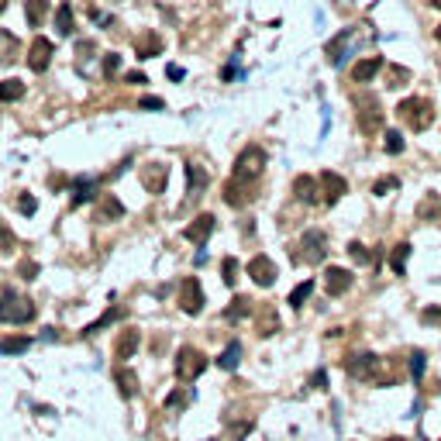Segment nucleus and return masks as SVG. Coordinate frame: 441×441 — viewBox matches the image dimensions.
I'll return each instance as SVG.
<instances>
[{
  "label": "nucleus",
  "instance_id": "obj_1",
  "mask_svg": "<svg viewBox=\"0 0 441 441\" xmlns=\"http://www.w3.org/2000/svg\"><path fill=\"white\" fill-rule=\"evenodd\" d=\"M397 114H400V121H403L410 131H428L431 121H435V107H431L428 97H407V100H400Z\"/></svg>",
  "mask_w": 441,
  "mask_h": 441
},
{
  "label": "nucleus",
  "instance_id": "obj_2",
  "mask_svg": "<svg viewBox=\"0 0 441 441\" xmlns=\"http://www.w3.org/2000/svg\"><path fill=\"white\" fill-rule=\"evenodd\" d=\"M35 303L28 300V297H21V293H3L0 297V321L3 324H28V321H35Z\"/></svg>",
  "mask_w": 441,
  "mask_h": 441
},
{
  "label": "nucleus",
  "instance_id": "obj_3",
  "mask_svg": "<svg viewBox=\"0 0 441 441\" xmlns=\"http://www.w3.org/2000/svg\"><path fill=\"white\" fill-rule=\"evenodd\" d=\"M263 169H265V152L259 145H249L242 149V156L235 159V176L238 183H259L263 179Z\"/></svg>",
  "mask_w": 441,
  "mask_h": 441
},
{
  "label": "nucleus",
  "instance_id": "obj_4",
  "mask_svg": "<svg viewBox=\"0 0 441 441\" xmlns=\"http://www.w3.org/2000/svg\"><path fill=\"white\" fill-rule=\"evenodd\" d=\"M203 369H207V355L200 352V349L183 345V349L176 352V379L179 383H193Z\"/></svg>",
  "mask_w": 441,
  "mask_h": 441
},
{
  "label": "nucleus",
  "instance_id": "obj_5",
  "mask_svg": "<svg viewBox=\"0 0 441 441\" xmlns=\"http://www.w3.org/2000/svg\"><path fill=\"white\" fill-rule=\"evenodd\" d=\"M355 107H358V128H362V135H376L383 128V107H379V100L376 97H358Z\"/></svg>",
  "mask_w": 441,
  "mask_h": 441
},
{
  "label": "nucleus",
  "instance_id": "obj_6",
  "mask_svg": "<svg viewBox=\"0 0 441 441\" xmlns=\"http://www.w3.org/2000/svg\"><path fill=\"white\" fill-rule=\"evenodd\" d=\"M176 303L186 310V314H200L203 310V286L197 276H186L176 290Z\"/></svg>",
  "mask_w": 441,
  "mask_h": 441
},
{
  "label": "nucleus",
  "instance_id": "obj_7",
  "mask_svg": "<svg viewBox=\"0 0 441 441\" xmlns=\"http://www.w3.org/2000/svg\"><path fill=\"white\" fill-rule=\"evenodd\" d=\"M300 263H321L324 256H328V235L324 231H317V228H310V231H303V238H300Z\"/></svg>",
  "mask_w": 441,
  "mask_h": 441
},
{
  "label": "nucleus",
  "instance_id": "obj_8",
  "mask_svg": "<svg viewBox=\"0 0 441 441\" xmlns=\"http://www.w3.org/2000/svg\"><path fill=\"white\" fill-rule=\"evenodd\" d=\"M256 197H259V183H238V179L224 183V203L228 207H249Z\"/></svg>",
  "mask_w": 441,
  "mask_h": 441
},
{
  "label": "nucleus",
  "instance_id": "obj_9",
  "mask_svg": "<svg viewBox=\"0 0 441 441\" xmlns=\"http://www.w3.org/2000/svg\"><path fill=\"white\" fill-rule=\"evenodd\" d=\"M52 56H56V45H52L49 38L38 35V38L28 45V66H31V73H45L49 63H52Z\"/></svg>",
  "mask_w": 441,
  "mask_h": 441
},
{
  "label": "nucleus",
  "instance_id": "obj_10",
  "mask_svg": "<svg viewBox=\"0 0 441 441\" xmlns=\"http://www.w3.org/2000/svg\"><path fill=\"white\" fill-rule=\"evenodd\" d=\"M321 200L331 207V203H338L345 193H349V183H345V176H338V173H331V169H324L321 173Z\"/></svg>",
  "mask_w": 441,
  "mask_h": 441
},
{
  "label": "nucleus",
  "instance_id": "obj_11",
  "mask_svg": "<svg viewBox=\"0 0 441 441\" xmlns=\"http://www.w3.org/2000/svg\"><path fill=\"white\" fill-rule=\"evenodd\" d=\"M124 217V203L114 197V193H100L97 197V210H93V221L100 224H110V221H121Z\"/></svg>",
  "mask_w": 441,
  "mask_h": 441
},
{
  "label": "nucleus",
  "instance_id": "obj_12",
  "mask_svg": "<svg viewBox=\"0 0 441 441\" xmlns=\"http://www.w3.org/2000/svg\"><path fill=\"white\" fill-rule=\"evenodd\" d=\"M210 235H214V214H200V217H193V221L183 228V238L193 242V245H207Z\"/></svg>",
  "mask_w": 441,
  "mask_h": 441
},
{
  "label": "nucleus",
  "instance_id": "obj_13",
  "mask_svg": "<svg viewBox=\"0 0 441 441\" xmlns=\"http://www.w3.org/2000/svg\"><path fill=\"white\" fill-rule=\"evenodd\" d=\"M376 365H379V355L358 352V355H352V358L345 362V372H349L352 379H369V383H372V376H376Z\"/></svg>",
  "mask_w": 441,
  "mask_h": 441
},
{
  "label": "nucleus",
  "instance_id": "obj_14",
  "mask_svg": "<svg viewBox=\"0 0 441 441\" xmlns=\"http://www.w3.org/2000/svg\"><path fill=\"white\" fill-rule=\"evenodd\" d=\"M349 286H352V272L349 269H342V265H328L324 269V293L328 297H342Z\"/></svg>",
  "mask_w": 441,
  "mask_h": 441
},
{
  "label": "nucleus",
  "instance_id": "obj_15",
  "mask_svg": "<svg viewBox=\"0 0 441 441\" xmlns=\"http://www.w3.org/2000/svg\"><path fill=\"white\" fill-rule=\"evenodd\" d=\"M207 183H210V173L203 169V166H197V163H190L186 166V200L193 203L203 190H207Z\"/></svg>",
  "mask_w": 441,
  "mask_h": 441
},
{
  "label": "nucleus",
  "instance_id": "obj_16",
  "mask_svg": "<svg viewBox=\"0 0 441 441\" xmlns=\"http://www.w3.org/2000/svg\"><path fill=\"white\" fill-rule=\"evenodd\" d=\"M87 200H97V179H93V176L73 179V197H69V210L83 207Z\"/></svg>",
  "mask_w": 441,
  "mask_h": 441
},
{
  "label": "nucleus",
  "instance_id": "obj_17",
  "mask_svg": "<svg viewBox=\"0 0 441 441\" xmlns=\"http://www.w3.org/2000/svg\"><path fill=\"white\" fill-rule=\"evenodd\" d=\"M249 276H252L259 286H272V283H276V263H272L269 256H256V259L249 263Z\"/></svg>",
  "mask_w": 441,
  "mask_h": 441
},
{
  "label": "nucleus",
  "instance_id": "obj_18",
  "mask_svg": "<svg viewBox=\"0 0 441 441\" xmlns=\"http://www.w3.org/2000/svg\"><path fill=\"white\" fill-rule=\"evenodd\" d=\"M142 183H145L149 193H163L166 183H169V166H166V163H152V166L142 173Z\"/></svg>",
  "mask_w": 441,
  "mask_h": 441
},
{
  "label": "nucleus",
  "instance_id": "obj_19",
  "mask_svg": "<svg viewBox=\"0 0 441 441\" xmlns=\"http://www.w3.org/2000/svg\"><path fill=\"white\" fill-rule=\"evenodd\" d=\"M138 342H142V335H138V328H124L121 335H117V342H114V355L124 362V358H131V355L138 352Z\"/></svg>",
  "mask_w": 441,
  "mask_h": 441
},
{
  "label": "nucleus",
  "instance_id": "obj_20",
  "mask_svg": "<svg viewBox=\"0 0 441 441\" xmlns=\"http://www.w3.org/2000/svg\"><path fill=\"white\" fill-rule=\"evenodd\" d=\"M383 66H386V63H383V56H365L362 63H355V66H352V80H355V83H369V80H372Z\"/></svg>",
  "mask_w": 441,
  "mask_h": 441
},
{
  "label": "nucleus",
  "instance_id": "obj_21",
  "mask_svg": "<svg viewBox=\"0 0 441 441\" xmlns=\"http://www.w3.org/2000/svg\"><path fill=\"white\" fill-rule=\"evenodd\" d=\"M163 35H156V31H145V35H138V42H135V52H138V59H152V56H159L163 52Z\"/></svg>",
  "mask_w": 441,
  "mask_h": 441
},
{
  "label": "nucleus",
  "instance_id": "obj_22",
  "mask_svg": "<svg viewBox=\"0 0 441 441\" xmlns=\"http://www.w3.org/2000/svg\"><path fill=\"white\" fill-rule=\"evenodd\" d=\"M256 328H259L263 338H272V335L279 331V314H276L272 303H263V310H259V317H256Z\"/></svg>",
  "mask_w": 441,
  "mask_h": 441
},
{
  "label": "nucleus",
  "instance_id": "obj_23",
  "mask_svg": "<svg viewBox=\"0 0 441 441\" xmlns=\"http://www.w3.org/2000/svg\"><path fill=\"white\" fill-rule=\"evenodd\" d=\"M417 217L421 221H441V193H435V190L424 193V200L417 203Z\"/></svg>",
  "mask_w": 441,
  "mask_h": 441
},
{
  "label": "nucleus",
  "instance_id": "obj_24",
  "mask_svg": "<svg viewBox=\"0 0 441 441\" xmlns=\"http://www.w3.org/2000/svg\"><path fill=\"white\" fill-rule=\"evenodd\" d=\"M293 193H297V200L300 203H317V179L314 176H297L293 179Z\"/></svg>",
  "mask_w": 441,
  "mask_h": 441
},
{
  "label": "nucleus",
  "instance_id": "obj_25",
  "mask_svg": "<svg viewBox=\"0 0 441 441\" xmlns=\"http://www.w3.org/2000/svg\"><path fill=\"white\" fill-rule=\"evenodd\" d=\"M114 383H117V393H121L124 400H131V397L138 393V376H135L131 369H117Z\"/></svg>",
  "mask_w": 441,
  "mask_h": 441
},
{
  "label": "nucleus",
  "instance_id": "obj_26",
  "mask_svg": "<svg viewBox=\"0 0 441 441\" xmlns=\"http://www.w3.org/2000/svg\"><path fill=\"white\" fill-rule=\"evenodd\" d=\"M49 0H24V14H28V24L31 28H42V21L49 17Z\"/></svg>",
  "mask_w": 441,
  "mask_h": 441
},
{
  "label": "nucleus",
  "instance_id": "obj_27",
  "mask_svg": "<svg viewBox=\"0 0 441 441\" xmlns=\"http://www.w3.org/2000/svg\"><path fill=\"white\" fill-rule=\"evenodd\" d=\"M407 259H410V242L393 245V252H390V265H393V272H397V276H403V272H407Z\"/></svg>",
  "mask_w": 441,
  "mask_h": 441
},
{
  "label": "nucleus",
  "instance_id": "obj_28",
  "mask_svg": "<svg viewBox=\"0 0 441 441\" xmlns=\"http://www.w3.org/2000/svg\"><path fill=\"white\" fill-rule=\"evenodd\" d=\"M249 314H252V300H249V297H235L231 307L224 310V321H242V317H249Z\"/></svg>",
  "mask_w": 441,
  "mask_h": 441
},
{
  "label": "nucleus",
  "instance_id": "obj_29",
  "mask_svg": "<svg viewBox=\"0 0 441 441\" xmlns=\"http://www.w3.org/2000/svg\"><path fill=\"white\" fill-rule=\"evenodd\" d=\"M24 97V83L17 80V76H10V80H0V100L3 103H10V100H21Z\"/></svg>",
  "mask_w": 441,
  "mask_h": 441
},
{
  "label": "nucleus",
  "instance_id": "obj_30",
  "mask_svg": "<svg viewBox=\"0 0 441 441\" xmlns=\"http://www.w3.org/2000/svg\"><path fill=\"white\" fill-rule=\"evenodd\" d=\"M310 293H314V279H307V283H300V286H297V290H293V293L286 297V303H290L293 310H300V307L307 303V297H310Z\"/></svg>",
  "mask_w": 441,
  "mask_h": 441
},
{
  "label": "nucleus",
  "instance_id": "obj_31",
  "mask_svg": "<svg viewBox=\"0 0 441 441\" xmlns=\"http://www.w3.org/2000/svg\"><path fill=\"white\" fill-rule=\"evenodd\" d=\"M17 56V38L10 31H0V66H7Z\"/></svg>",
  "mask_w": 441,
  "mask_h": 441
},
{
  "label": "nucleus",
  "instance_id": "obj_32",
  "mask_svg": "<svg viewBox=\"0 0 441 441\" xmlns=\"http://www.w3.org/2000/svg\"><path fill=\"white\" fill-rule=\"evenodd\" d=\"M238 362H242V345H238V342H231V345H228V349L221 352V358H217V365L231 372V369H238Z\"/></svg>",
  "mask_w": 441,
  "mask_h": 441
},
{
  "label": "nucleus",
  "instance_id": "obj_33",
  "mask_svg": "<svg viewBox=\"0 0 441 441\" xmlns=\"http://www.w3.org/2000/svg\"><path fill=\"white\" fill-rule=\"evenodd\" d=\"M28 349H31V338H21V335L17 338L10 335V338L0 342V355H21V352H28Z\"/></svg>",
  "mask_w": 441,
  "mask_h": 441
},
{
  "label": "nucleus",
  "instance_id": "obj_34",
  "mask_svg": "<svg viewBox=\"0 0 441 441\" xmlns=\"http://www.w3.org/2000/svg\"><path fill=\"white\" fill-rule=\"evenodd\" d=\"M56 31H59V35H73V7H69V3H63V7L56 10Z\"/></svg>",
  "mask_w": 441,
  "mask_h": 441
},
{
  "label": "nucleus",
  "instance_id": "obj_35",
  "mask_svg": "<svg viewBox=\"0 0 441 441\" xmlns=\"http://www.w3.org/2000/svg\"><path fill=\"white\" fill-rule=\"evenodd\" d=\"M349 256H352L358 265H372V269L379 265V259H376V256H372V252H369L362 242H352V245H349Z\"/></svg>",
  "mask_w": 441,
  "mask_h": 441
},
{
  "label": "nucleus",
  "instance_id": "obj_36",
  "mask_svg": "<svg viewBox=\"0 0 441 441\" xmlns=\"http://www.w3.org/2000/svg\"><path fill=\"white\" fill-rule=\"evenodd\" d=\"M121 314H124L121 307H110V310H107V314H103L100 321H93V324H90V328H87V331H83V335H97V331H103L107 324H114V321H121Z\"/></svg>",
  "mask_w": 441,
  "mask_h": 441
},
{
  "label": "nucleus",
  "instance_id": "obj_37",
  "mask_svg": "<svg viewBox=\"0 0 441 441\" xmlns=\"http://www.w3.org/2000/svg\"><path fill=\"white\" fill-rule=\"evenodd\" d=\"M238 272H242V265H238V259H231V256H228V259L221 263V279H224L228 286H235V279H238Z\"/></svg>",
  "mask_w": 441,
  "mask_h": 441
},
{
  "label": "nucleus",
  "instance_id": "obj_38",
  "mask_svg": "<svg viewBox=\"0 0 441 441\" xmlns=\"http://www.w3.org/2000/svg\"><path fill=\"white\" fill-rule=\"evenodd\" d=\"M383 138H386V142H383L386 156H397V152H403V135H400V131H386Z\"/></svg>",
  "mask_w": 441,
  "mask_h": 441
},
{
  "label": "nucleus",
  "instance_id": "obj_39",
  "mask_svg": "<svg viewBox=\"0 0 441 441\" xmlns=\"http://www.w3.org/2000/svg\"><path fill=\"white\" fill-rule=\"evenodd\" d=\"M186 403H190V390H173L166 397V410H183Z\"/></svg>",
  "mask_w": 441,
  "mask_h": 441
},
{
  "label": "nucleus",
  "instance_id": "obj_40",
  "mask_svg": "<svg viewBox=\"0 0 441 441\" xmlns=\"http://www.w3.org/2000/svg\"><path fill=\"white\" fill-rule=\"evenodd\" d=\"M117 69H121V56H117V52H107V56H103V76L114 80Z\"/></svg>",
  "mask_w": 441,
  "mask_h": 441
},
{
  "label": "nucleus",
  "instance_id": "obj_41",
  "mask_svg": "<svg viewBox=\"0 0 441 441\" xmlns=\"http://www.w3.org/2000/svg\"><path fill=\"white\" fill-rule=\"evenodd\" d=\"M386 76H390V87H403V83L410 80V69H403V66H390Z\"/></svg>",
  "mask_w": 441,
  "mask_h": 441
},
{
  "label": "nucleus",
  "instance_id": "obj_42",
  "mask_svg": "<svg viewBox=\"0 0 441 441\" xmlns=\"http://www.w3.org/2000/svg\"><path fill=\"white\" fill-rule=\"evenodd\" d=\"M397 186H400V179H397V176H383V179H376V183H372V193H376V197H383V193H390V190H397Z\"/></svg>",
  "mask_w": 441,
  "mask_h": 441
},
{
  "label": "nucleus",
  "instance_id": "obj_43",
  "mask_svg": "<svg viewBox=\"0 0 441 441\" xmlns=\"http://www.w3.org/2000/svg\"><path fill=\"white\" fill-rule=\"evenodd\" d=\"M410 376L421 383V376H424V352H414V355H410Z\"/></svg>",
  "mask_w": 441,
  "mask_h": 441
},
{
  "label": "nucleus",
  "instance_id": "obj_44",
  "mask_svg": "<svg viewBox=\"0 0 441 441\" xmlns=\"http://www.w3.org/2000/svg\"><path fill=\"white\" fill-rule=\"evenodd\" d=\"M35 207H38V200H35L31 193H21V197H17V210H21V214H35Z\"/></svg>",
  "mask_w": 441,
  "mask_h": 441
},
{
  "label": "nucleus",
  "instance_id": "obj_45",
  "mask_svg": "<svg viewBox=\"0 0 441 441\" xmlns=\"http://www.w3.org/2000/svg\"><path fill=\"white\" fill-rule=\"evenodd\" d=\"M421 321L438 328V324H441V303H438V307H428V310H421Z\"/></svg>",
  "mask_w": 441,
  "mask_h": 441
},
{
  "label": "nucleus",
  "instance_id": "obj_46",
  "mask_svg": "<svg viewBox=\"0 0 441 441\" xmlns=\"http://www.w3.org/2000/svg\"><path fill=\"white\" fill-rule=\"evenodd\" d=\"M0 252H14V235L0 224Z\"/></svg>",
  "mask_w": 441,
  "mask_h": 441
},
{
  "label": "nucleus",
  "instance_id": "obj_47",
  "mask_svg": "<svg viewBox=\"0 0 441 441\" xmlns=\"http://www.w3.org/2000/svg\"><path fill=\"white\" fill-rule=\"evenodd\" d=\"M166 103L159 100V97H142V110H163Z\"/></svg>",
  "mask_w": 441,
  "mask_h": 441
},
{
  "label": "nucleus",
  "instance_id": "obj_48",
  "mask_svg": "<svg viewBox=\"0 0 441 441\" xmlns=\"http://www.w3.org/2000/svg\"><path fill=\"white\" fill-rule=\"evenodd\" d=\"M124 83H135V87H142V83H149V80H145V73H124Z\"/></svg>",
  "mask_w": 441,
  "mask_h": 441
},
{
  "label": "nucleus",
  "instance_id": "obj_49",
  "mask_svg": "<svg viewBox=\"0 0 441 441\" xmlns=\"http://www.w3.org/2000/svg\"><path fill=\"white\" fill-rule=\"evenodd\" d=\"M35 272H38L35 263H21V276H24V279H35Z\"/></svg>",
  "mask_w": 441,
  "mask_h": 441
},
{
  "label": "nucleus",
  "instance_id": "obj_50",
  "mask_svg": "<svg viewBox=\"0 0 441 441\" xmlns=\"http://www.w3.org/2000/svg\"><path fill=\"white\" fill-rule=\"evenodd\" d=\"M314 386H317V390H328V372H324V369L314 372Z\"/></svg>",
  "mask_w": 441,
  "mask_h": 441
},
{
  "label": "nucleus",
  "instance_id": "obj_51",
  "mask_svg": "<svg viewBox=\"0 0 441 441\" xmlns=\"http://www.w3.org/2000/svg\"><path fill=\"white\" fill-rule=\"evenodd\" d=\"M166 76H169V80H183L186 73H183V66H166Z\"/></svg>",
  "mask_w": 441,
  "mask_h": 441
},
{
  "label": "nucleus",
  "instance_id": "obj_52",
  "mask_svg": "<svg viewBox=\"0 0 441 441\" xmlns=\"http://www.w3.org/2000/svg\"><path fill=\"white\" fill-rule=\"evenodd\" d=\"M249 431H252V424H242V428H238V431L231 435V441H242V438H245V435H249Z\"/></svg>",
  "mask_w": 441,
  "mask_h": 441
},
{
  "label": "nucleus",
  "instance_id": "obj_53",
  "mask_svg": "<svg viewBox=\"0 0 441 441\" xmlns=\"http://www.w3.org/2000/svg\"><path fill=\"white\" fill-rule=\"evenodd\" d=\"M435 38H438V42H441V24H438V28H435Z\"/></svg>",
  "mask_w": 441,
  "mask_h": 441
},
{
  "label": "nucleus",
  "instance_id": "obj_54",
  "mask_svg": "<svg viewBox=\"0 0 441 441\" xmlns=\"http://www.w3.org/2000/svg\"><path fill=\"white\" fill-rule=\"evenodd\" d=\"M3 10H7V0H0V14H3Z\"/></svg>",
  "mask_w": 441,
  "mask_h": 441
},
{
  "label": "nucleus",
  "instance_id": "obj_55",
  "mask_svg": "<svg viewBox=\"0 0 441 441\" xmlns=\"http://www.w3.org/2000/svg\"><path fill=\"white\" fill-rule=\"evenodd\" d=\"M431 7H438V10H441V0H431Z\"/></svg>",
  "mask_w": 441,
  "mask_h": 441
},
{
  "label": "nucleus",
  "instance_id": "obj_56",
  "mask_svg": "<svg viewBox=\"0 0 441 441\" xmlns=\"http://www.w3.org/2000/svg\"><path fill=\"white\" fill-rule=\"evenodd\" d=\"M386 441H407V438H386Z\"/></svg>",
  "mask_w": 441,
  "mask_h": 441
}]
</instances>
